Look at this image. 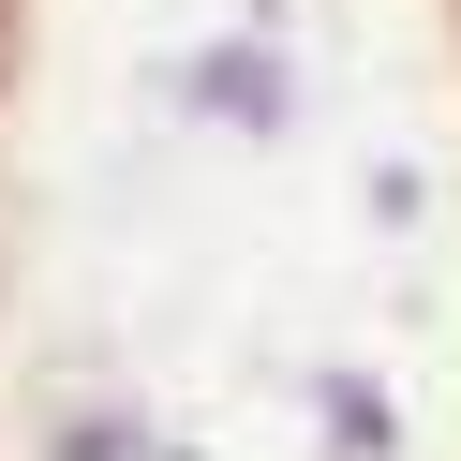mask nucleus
<instances>
[{
  "instance_id": "nucleus-1",
  "label": "nucleus",
  "mask_w": 461,
  "mask_h": 461,
  "mask_svg": "<svg viewBox=\"0 0 461 461\" xmlns=\"http://www.w3.org/2000/svg\"><path fill=\"white\" fill-rule=\"evenodd\" d=\"M194 104H223V120H283V75H268V60H239V45H223V60L194 75Z\"/></svg>"
}]
</instances>
